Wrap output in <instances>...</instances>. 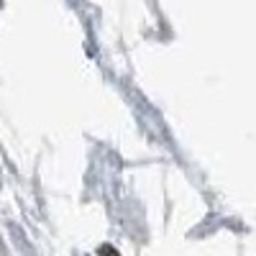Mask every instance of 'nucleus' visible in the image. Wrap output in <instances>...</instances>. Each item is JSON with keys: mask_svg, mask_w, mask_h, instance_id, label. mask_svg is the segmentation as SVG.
<instances>
[{"mask_svg": "<svg viewBox=\"0 0 256 256\" xmlns=\"http://www.w3.org/2000/svg\"><path fill=\"white\" fill-rule=\"evenodd\" d=\"M100 256H120V254H118L116 248H110V246H102V248H100Z\"/></svg>", "mask_w": 256, "mask_h": 256, "instance_id": "obj_1", "label": "nucleus"}]
</instances>
